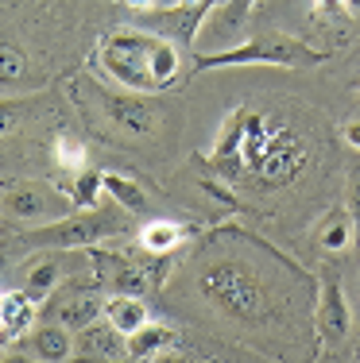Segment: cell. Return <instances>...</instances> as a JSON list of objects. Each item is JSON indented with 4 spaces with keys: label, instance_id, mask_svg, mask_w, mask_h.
I'll return each instance as SVG.
<instances>
[{
    "label": "cell",
    "instance_id": "cell-1",
    "mask_svg": "<svg viewBox=\"0 0 360 363\" xmlns=\"http://www.w3.org/2000/svg\"><path fill=\"white\" fill-rule=\"evenodd\" d=\"M97 62L128 93H159L182 77V50L178 43L156 35L148 28H116L101 39Z\"/></svg>",
    "mask_w": 360,
    "mask_h": 363
},
{
    "label": "cell",
    "instance_id": "cell-2",
    "mask_svg": "<svg viewBox=\"0 0 360 363\" xmlns=\"http://www.w3.org/2000/svg\"><path fill=\"white\" fill-rule=\"evenodd\" d=\"M325 50L295 35H248L244 43L217 55H194V70H225V66H283V70H310L325 62Z\"/></svg>",
    "mask_w": 360,
    "mask_h": 363
},
{
    "label": "cell",
    "instance_id": "cell-3",
    "mask_svg": "<svg viewBox=\"0 0 360 363\" xmlns=\"http://www.w3.org/2000/svg\"><path fill=\"white\" fill-rule=\"evenodd\" d=\"M202 294L217 313H225L229 321H256L268 306L263 298V282L252 267L236 263V259H221L202 271Z\"/></svg>",
    "mask_w": 360,
    "mask_h": 363
},
{
    "label": "cell",
    "instance_id": "cell-4",
    "mask_svg": "<svg viewBox=\"0 0 360 363\" xmlns=\"http://www.w3.org/2000/svg\"><path fill=\"white\" fill-rule=\"evenodd\" d=\"M124 232V209L113 205V209H74L70 217L62 220H47L36 224L31 232H23V244L31 247H58V252H82V247H93L97 240H109Z\"/></svg>",
    "mask_w": 360,
    "mask_h": 363
},
{
    "label": "cell",
    "instance_id": "cell-5",
    "mask_svg": "<svg viewBox=\"0 0 360 363\" xmlns=\"http://www.w3.org/2000/svg\"><path fill=\"white\" fill-rule=\"evenodd\" d=\"M74 213V201L43 178H12L0 186V217L16 224H47Z\"/></svg>",
    "mask_w": 360,
    "mask_h": 363
},
{
    "label": "cell",
    "instance_id": "cell-6",
    "mask_svg": "<svg viewBox=\"0 0 360 363\" xmlns=\"http://www.w3.org/2000/svg\"><path fill=\"white\" fill-rule=\"evenodd\" d=\"M252 8H256V0H213L205 20H202V28H198L194 50H198V55H217V50H229V47H236V43H244Z\"/></svg>",
    "mask_w": 360,
    "mask_h": 363
},
{
    "label": "cell",
    "instance_id": "cell-7",
    "mask_svg": "<svg viewBox=\"0 0 360 363\" xmlns=\"http://www.w3.org/2000/svg\"><path fill=\"white\" fill-rule=\"evenodd\" d=\"M213 0H170L167 8H148V12H140V28L156 31V35L178 43V47L194 50V39H198V28L205 20V12H209Z\"/></svg>",
    "mask_w": 360,
    "mask_h": 363
},
{
    "label": "cell",
    "instance_id": "cell-8",
    "mask_svg": "<svg viewBox=\"0 0 360 363\" xmlns=\"http://www.w3.org/2000/svg\"><path fill=\"white\" fill-rule=\"evenodd\" d=\"M101 105L109 112V124L120 128L124 135H136V140L156 135V128H159V108L156 105L132 97V93H101Z\"/></svg>",
    "mask_w": 360,
    "mask_h": 363
},
{
    "label": "cell",
    "instance_id": "cell-9",
    "mask_svg": "<svg viewBox=\"0 0 360 363\" xmlns=\"http://www.w3.org/2000/svg\"><path fill=\"white\" fill-rule=\"evenodd\" d=\"M318 333L325 344H341L349 336V301L341 274L333 267H322V298H318Z\"/></svg>",
    "mask_w": 360,
    "mask_h": 363
},
{
    "label": "cell",
    "instance_id": "cell-10",
    "mask_svg": "<svg viewBox=\"0 0 360 363\" xmlns=\"http://www.w3.org/2000/svg\"><path fill=\"white\" fill-rule=\"evenodd\" d=\"M89 252V247H85ZM93 255V271H97V286H105L109 294H136L143 298L148 294V274L124 255H113V252H89Z\"/></svg>",
    "mask_w": 360,
    "mask_h": 363
},
{
    "label": "cell",
    "instance_id": "cell-11",
    "mask_svg": "<svg viewBox=\"0 0 360 363\" xmlns=\"http://www.w3.org/2000/svg\"><path fill=\"white\" fill-rule=\"evenodd\" d=\"M74 352H78V356H85V359H128V336L97 317L93 325L78 328Z\"/></svg>",
    "mask_w": 360,
    "mask_h": 363
},
{
    "label": "cell",
    "instance_id": "cell-12",
    "mask_svg": "<svg viewBox=\"0 0 360 363\" xmlns=\"http://www.w3.org/2000/svg\"><path fill=\"white\" fill-rule=\"evenodd\" d=\"M101 309H105V298L93 294V290H82V294H70V298H58L55 301V321L78 333V328L97 321Z\"/></svg>",
    "mask_w": 360,
    "mask_h": 363
},
{
    "label": "cell",
    "instance_id": "cell-13",
    "mask_svg": "<svg viewBox=\"0 0 360 363\" xmlns=\"http://www.w3.org/2000/svg\"><path fill=\"white\" fill-rule=\"evenodd\" d=\"M170 348H178V336L159 321H148L136 333H128V359H159Z\"/></svg>",
    "mask_w": 360,
    "mask_h": 363
},
{
    "label": "cell",
    "instance_id": "cell-14",
    "mask_svg": "<svg viewBox=\"0 0 360 363\" xmlns=\"http://www.w3.org/2000/svg\"><path fill=\"white\" fill-rule=\"evenodd\" d=\"M101 317H105V321L113 325V328H120L124 336L151 321V313L143 309V301L136 298V294H109V298H105V309H101Z\"/></svg>",
    "mask_w": 360,
    "mask_h": 363
},
{
    "label": "cell",
    "instance_id": "cell-15",
    "mask_svg": "<svg viewBox=\"0 0 360 363\" xmlns=\"http://www.w3.org/2000/svg\"><path fill=\"white\" fill-rule=\"evenodd\" d=\"M36 309L39 306L23 290L4 294L0 298V340H16L20 333H28V325L36 321Z\"/></svg>",
    "mask_w": 360,
    "mask_h": 363
},
{
    "label": "cell",
    "instance_id": "cell-16",
    "mask_svg": "<svg viewBox=\"0 0 360 363\" xmlns=\"http://www.w3.org/2000/svg\"><path fill=\"white\" fill-rule=\"evenodd\" d=\"M28 348L36 352V359H47V363H58V359H70L74 356V340H70V328L66 325H43L31 333Z\"/></svg>",
    "mask_w": 360,
    "mask_h": 363
},
{
    "label": "cell",
    "instance_id": "cell-17",
    "mask_svg": "<svg viewBox=\"0 0 360 363\" xmlns=\"http://www.w3.org/2000/svg\"><path fill=\"white\" fill-rule=\"evenodd\" d=\"M101 186H105V194L113 197L124 213H132V217L148 213V194H143L132 178H124V174H101Z\"/></svg>",
    "mask_w": 360,
    "mask_h": 363
},
{
    "label": "cell",
    "instance_id": "cell-18",
    "mask_svg": "<svg viewBox=\"0 0 360 363\" xmlns=\"http://www.w3.org/2000/svg\"><path fill=\"white\" fill-rule=\"evenodd\" d=\"M58 279H62V267H58V259H43L28 271V282H23V294H28L36 306H43L47 298H55L58 290Z\"/></svg>",
    "mask_w": 360,
    "mask_h": 363
},
{
    "label": "cell",
    "instance_id": "cell-19",
    "mask_svg": "<svg viewBox=\"0 0 360 363\" xmlns=\"http://www.w3.org/2000/svg\"><path fill=\"white\" fill-rule=\"evenodd\" d=\"M182 224H175V220H151L148 228L140 232V244H143V252L148 255H170L178 244H182Z\"/></svg>",
    "mask_w": 360,
    "mask_h": 363
},
{
    "label": "cell",
    "instance_id": "cell-20",
    "mask_svg": "<svg viewBox=\"0 0 360 363\" xmlns=\"http://www.w3.org/2000/svg\"><path fill=\"white\" fill-rule=\"evenodd\" d=\"M318 247L322 252H345V247H353V217L345 209L325 217L322 232H318Z\"/></svg>",
    "mask_w": 360,
    "mask_h": 363
},
{
    "label": "cell",
    "instance_id": "cell-21",
    "mask_svg": "<svg viewBox=\"0 0 360 363\" xmlns=\"http://www.w3.org/2000/svg\"><path fill=\"white\" fill-rule=\"evenodd\" d=\"M50 155H55V162L62 170H70V174H78V170L89 167V147H85V140H78V135L62 132L55 140V147H50Z\"/></svg>",
    "mask_w": 360,
    "mask_h": 363
},
{
    "label": "cell",
    "instance_id": "cell-22",
    "mask_svg": "<svg viewBox=\"0 0 360 363\" xmlns=\"http://www.w3.org/2000/svg\"><path fill=\"white\" fill-rule=\"evenodd\" d=\"M28 70H31L28 55H23L12 39L0 35V85H20L23 77H28Z\"/></svg>",
    "mask_w": 360,
    "mask_h": 363
},
{
    "label": "cell",
    "instance_id": "cell-23",
    "mask_svg": "<svg viewBox=\"0 0 360 363\" xmlns=\"http://www.w3.org/2000/svg\"><path fill=\"white\" fill-rule=\"evenodd\" d=\"M39 97H0V135H12L36 112Z\"/></svg>",
    "mask_w": 360,
    "mask_h": 363
},
{
    "label": "cell",
    "instance_id": "cell-24",
    "mask_svg": "<svg viewBox=\"0 0 360 363\" xmlns=\"http://www.w3.org/2000/svg\"><path fill=\"white\" fill-rule=\"evenodd\" d=\"M101 174L97 170H78V174H74V189H70V201H74V209H93V205H97V197H101Z\"/></svg>",
    "mask_w": 360,
    "mask_h": 363
},
{
    "label": "cell",
    "instance_id": "cell-25",
    "mask_svg": "<svg viewBox=\"0 0 360 363\" xmlns=\"http://www.w3.org/2000/svg\"><path fill=\"white\" fill-rule=\"evenodd\" d=\"M314 12H318V20H349L356 8L353 0H314Z\"/></svg>",
    "mask_w": 360,
    "mask_h": 363
},
{
    "label": "cell",
    "instance_id": "cell-26",
    "mask_svg": "<svg viewBox=\"0 0 360 363\" xmlns=\"http://www.w3.org/2000/svg\"><path fill=\"white\" fill-rule=\"evenodd\" d=\"M349 217H353V247H360V174H353V186H349Z\"/></svg>",
    "mask_w": 360,
    "mask_h": 363
},
{
    "label": "cell",
    "instance_id": "cell-27",
    "mask_svg": "<svg viewBox=\"0 0 360 363\" xmlns=\"http://www.w3.org/2000/svg\"><path fill=\"white\" fill-rule=\"evenodd\" d=\"M345 143L360 151V120H349V124H345Z\"/></svg>",
    "mask_w": 360,
    "mask_h": 363
},
{
    "label": "cell",
    "instance_id": "cell-28",
    "mask_svg": "<svg viewBox=\"0 0 360 363\" xmlns=\"http://www.w3.org/2000/svg\"><path fill=\"white\" fill-rule=\"evenodd\" d=\"M124 8H132V12H148V8H156V0H120Z\"/></svg>",
    "mask_w": 360,
    "mask_h": 363
}]
</instances>
